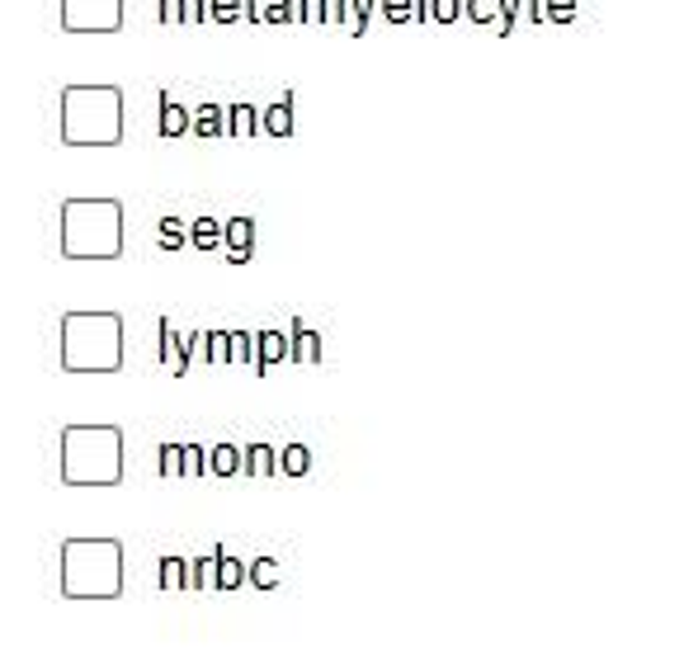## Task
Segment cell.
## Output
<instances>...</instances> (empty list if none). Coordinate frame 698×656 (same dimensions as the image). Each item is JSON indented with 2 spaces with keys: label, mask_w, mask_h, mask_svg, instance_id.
Here are the masks:
<instances>
[{
  "label": "cell",
  "mask_w": 698,
  "mask_h": 656,
  "mask_svg": "<svg viewBox=\"0 0 698 656\" xmlns=\"http://www.w3.org/2000/svg\"><path fill=\"white\" fill-rule=\"evenodd\" d=\"M81 444L119 449V440H109V430H71V434H67V459H76V449H81ZM114 477H119V459H94V454H90V463H86L71 482H114Z\"/></svg>",
  "instance_id": "6da1fadb"
}]
</instances>
